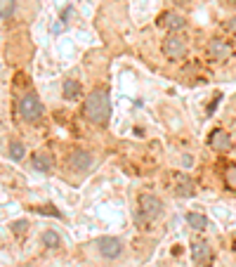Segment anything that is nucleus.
<instances>
[{"mask_svg":"<svg viewBox=\"0 0 236 267\" xmlns=\"http://www.w3.org/2000/svg\"><path fill=\"white\" fill-rule=\"evenodd\" d=\"M187 222H189L192 229H198V232H201V229L208 227V218L201 215V213H189V215H187Z\"/></svg>","mask_w":236,"mask_h":267,"instance_id":"4468645a","label":"nucleus"},{"mask_svg":"<svg viewBox=\"0 0 236 267\" xmlns=\"http://www.w3.org/2000/svg\"><path fill=\"white\" fill-rule=\"evenodd\" d=\"M210 149L215 151H227L229 147H232V137H229V133H225V130H213V135H210Z\"/></svg>","mask_w":236,"mask_h":267,"instance_id":"6e6552de","label":"nucleus"},{"mask_svg":"<svg viewBox=\"0 0 236 267\" xmlns=\"http://www.w3.org/2000/svg\"><path fill=\"white\" fill-rule=\"evenodd\" d=\"M97 248H99V253L104 258H118L120 256V241L114 239V236H99L97 239Z\"/></svg>","mask_w":236,"mask_h":267,"instance_id":"20e7f679","label":"nucleus"},{"mask_svg":"<svg viewBox=\"0 0 236 267\" xmlns=\"http://www.w3.org/2000/svg\"><path fill=\"white\" fill-rule=\"evenodd\" d=\"M33 168H36L38 173H50L52 161H50L47 154H36V156H33Z\"/></svg>","mask_w":236,"mask_h":267,"instance_id":"ddd939ff","label":"nucleus"},{"mask_svg":"<svg viewBox=\"0 0 236 267\" xmlns=\"http://www.w3.org/2000/svg\"><path fill=\"white\" fill-rule=\"evenodd\" d=\"M227 29H229V31H232V33L236 36V17H234V19H229V22H227Z\"/></svg>","mask_w":236,"mask_h":267,"instance_id":"aec40b11","label":"nucleus"},{"mask_svg":"<svg viewBox=\"0 0 236 267\" xmlns=\"http://www.w3.org/2000/svg\"><path fill=\"white\" fill-rule=\"evenodd\" d=\"M227 187H229V189H234L236 192V166H229V168H227Z\"/></svg>","mask_w":236,"mask_h":267,"instance_id":"a211bd4d","label":"nucleus"},{"mask_svg":"<svg viewBox=\"0 0 236 267\" xmlns=\"http://www.w3.org/2000/svg\"><path fill=\"white\" fill-rule=\"evenodd\" d=\"M19 114H22L24 121H38V118L43 116V104H40V99L36 95H26L22 97V102H19Z\"/></svg>","mask_w":236,"mask_h":267,"instance_id":"f03ea898","label":"nucleus"},{"mask_svg":"<svg viewBox=\"0 0 236 267\" xmlns=\"http://www.w3.org/2000/svg\"><path fill=\"white\" fill-rule=\"evenodd\" d=\"M232 45L227 43V41H222V38H213L210 41V45H208V54L213 57V59H217V62H222V59H227V57H232Z\"/></svg>","mask_w":236,"mask_h":267,"instance_id":"39448f33","label":"nucleus"},{"mask_svg":"<svg viewBox=\"0 0 236 267\" xmlns=\"http://www.w3.org/2000/svg\"><path fill=\"white\" fill-rule=\"evenodd\" d=\"M192 258L196 263H205V260L210 258V246L203 244V241H196V244L192 246Z\"/></svg>","mask_w":236,"mask_h":267,"instance_id":"9b49d317","label":"nucleus"},{"mask_svg":"<svg viewBox=\"0 0 236 267\" xmlns=\"http://www.w3.org/2000/svg\"><path fill=\"white\" fill-rule=\"evenodd\" d=\"M161 211H163V203L158 196H154V194H142L140 196V213L144 218L154 220V218L161 215Z\"/></svg>","mask_w":236,"mask_h":267,"instance_id":"7ed1b4c3","label":"nucleus"},{"mask_svg":"<svg viewBox=\"0 0 236 267\" xmlns=\"http://www.w3.org/2000/svg\"><path fill=\"white\" fill-rule=\"evenodd\" d=\"M40 213H43V215H59L54 208H40Z\"/></svg>","mask_w":236,"mask_h":267,"instance_id":"412c9836","label":"nucleus"},{"mask_svg":"<svg viewBox=\"0 0 236 267\" xmlns=\"http://www.w3.org/2000/svg\"><path fill=\"white\" fill-rule=\"evenodd\" d=\"M85 116L97 123V126H107L109 123V116H111V99H109L107 90H92L85 99Z\"/></svg>","mask_w":236,"mask_h":267,"instance_id":"f257e3e1","label":"nucleus"},{"mask_svg":"<svg viewBox=\"0 0 236 267\" xmlns=\"http://www.w3.org/2000/svg\"><path fill=\"white\" fill-rule=\"evenodd\" d=\"M90 163H92V156L87 151H76V154H71V159H69V166L76 168V171H87Z\"/></svg>","mask_w":236,"mask_h":267,"instance_id":"1a4fd4ad","label":"nucleus"},{"mask_svg":"<svg viewBox=\"0 0 236 267\" xmlns=\"http://www.w3.org/2000/svg\"><path fill=\"white\" fill-rule=\"evenodd\" d=\"M175 189H177L180 196H194V194H196L194 180L189 175H184V173H177V175H175Z\"/></svg>","mask_w":236,"mask_h":267,"instance_id":"0eeeda50","label":"nucleus"},{"mask_svg":"<svg viewBox=\"0 0 236 267\" xmlns=\"http://www.w3.org/2000/svg\"><path fill=\"white\" fill-rule=\"evenodd\" d=\"M161 24L165 26V29H170V31H182L184 26H187L184 17H180V14H172V12L163 14V17H161Z\"/></svg>","mask_w":236,"mask_h":267,"instance_id":"9d476101","label":"nucleus"},{"mask_svg":"<svg viewBox=\"0 0 236 267\" xmlns=\"http://www.w3.org/2000/svg\"><path fill=\"white\" fill-rule=\"evenodd\" d=\"M10 156L14 161H22L24 159V144H19V142H10Z\"/></svg>","mask_w":236,"mask_h":267,"instance_id":"f3484780","label":"nucleus"},{"mask_svg":"<svg viewBox=\"0 0 236 267\" xmlns=\"http://www.w3.org/2000/svg\"><path fill=\"white\" fill-rule=\"evenodd\" d=\"M14 7H17V0H0V19H10L14 14Z\"/></svg>","mask_w":236,"mask_h":267,"instance_id":"2eb2a0df","label":"nucleus"},{"mask_svg":"<svg viewBox=\"0 0 236 267\" xmlns=\"http://www.w3.org/2000/svg\"><path fill=\"white\" fill-rule=\"evenodd\" d=\"M26 227H29V222H26V220H22V222H14V224H12V229H14L17 234H19V232H24Z\"/></svg>","mask_w":236,"mask_h":267,"instance_id":"6ab92c4d","label":"nucleus"},{"mask_svg":"<svg viewBox=\"0 0 236 267\" xmlns=\"http://www.w3.org/2000/svg\"><path fill=\"white\" fill-rule=\"evenodd\" d=\"M163 52L168 54L170 59H182L184 54H187V45H184L182 38H175V36H170V38L163 43Z\"/></svg>","mask_w":236,"mask_h":267,"instance_id":"423d86ee","label":"nucleus"},{"mask_svg":"<svg viewBox=\"0 0 236 267\" xmlns=\"http://www.w3.org/2000/svg\"><path fill=\"white\" fill-rule=\"evenodd\" d=\"M64 97L66 99H78L80 97V83L78 81H74V78H66L64 81Z\"/></svg>","mask_w":236,"mask_h":267,"instance_id":"f8f14e48","label":"nucleus"},{"mask_svg":"<svg viewBox=\"0 0 236 267\" xmlns=\"http://www.w3.org/2000/svg\"><path fill=\"white\" fill-rule=\"evenodd\" d=\"M43 244L47 246V248H57V246H59V234L52 232V229H47L43 234Z\"/></svg>","mask_w":236,"mask_h":267,"instance_id":"dca6fc26","label":"nucleus"}]
</instances>
